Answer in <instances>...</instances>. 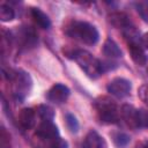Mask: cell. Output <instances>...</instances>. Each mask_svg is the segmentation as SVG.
Returning a JSON list of instances; mask_svg holds the SVG:
<instances>
[{
    "instance_id": "52a82bcc",
    "label": "cell",
    "mask_w": 148,
    "mask_h": 148,
    "mask_svg": "<svg viewBox=\"0 0 148 148\" xmlns=\"http://www.w3.org/2000/svg\"><path fill=\"white\" fill-rule=\"evenodd\" d=\"M16 37H17V40L20 43V47L25 49V50L35 47L37 45V43H38L36 34L30 28H22V29H20V31H18Z\"/></svg>"
},
{
    "instance_id": "277c9868",
    "label": "cell",
    "mask_w": 148,
    "mask_h": 148,
    "mask_svg": "<svg viewBox=\"0 0 148 148\" xmlns=\"http://www.w3.org/2000/svg\"><path fill=\"white\" fill-rule=\"evenodd\" d=\"M12 82H13V94L15 98L18 101H23L29 95L32 88V79L30 74L22 69H18L15 72Z\"/></svg>"
},
{
    "instance_id": "44dd1931",
    "label": "cell",
    "mask_w": 148,
    "mask_h": 148,
    "mask_svg": "<svg viewBox=\"0 0 148 148\" xmlns=\"http://www.w3.org/2000/svg\"><path fill=\"white\" fill-rule=\"evenodd\" d=\"M135 8L141 16V18L148 22V1H138L135 2Z\"/></svg>"
},
{
    "instance_id": "ac0fdd59",
    "label": "cell",
    "mask_w": 148,
    "mask_h": 148,
    "mask_svg": "<svg viewBox=\"0 0 148 148\" xmlns=\"http://www.w3.org/2000/svg\"><path fill=\"white\" fill-rule=\"evenodd\" d=\"M135 124H136V128L148 127V111L147 110H145V109H136Z\"/></svg>"
},
{
    "instance_id": "8992f818",
    "label": "cell",
    "mask_w": 148,
    "mask_h": 148,
    "mask_svg": "<svg viewBox=\"0 0 148 148\" xmlns=\"http://www.w3.org/2000/svg\"><path fill=\"white\" fill-rule=\"evenodd\" d=\"M69 94H71V90L67 86L62 83H56L46 92V98L54 104H61L67 101V98L69 97Z\"/></svg>"
},
{
    "instance_id": "7c38bea8",
    "label": "cell",
    "mask_w": 148,
    "mask_h": 148,
    "mask_svg": "<svg viewBox=\"0 0 148 148\" xmlns=\"http://www.w3.org/2000/svg\"><path fill=\"white\" fill-rule=\"evenodd\" d=\"M18 123L24 130H30L36 123V112L31 108H24L18 113Z\"/></svg>"
},
{
    "instance_id": "4fadbf2b",
    "label": "cell",
    "mask_w": 148,
    "mask_h": 148,
    "mask_svg": "<svg viewBox=\"0 0 148 148\" xmlns=\"http://www.w3.org/2000/svg\"><path fill=\"white\" fill-rule=\"evenodd\" d=\"M30 14H31V17L34 18L35 23L39 28H42V29H49L51 27V20H50V17L43 10H40L39 8H31Z\"/></svg>"
},
{
    "instance_id": "8fae6325",
    "label": "cell",
    "mask_w": 148,
    "mask_h": 148,
    "mask_svg": "<svg viewBox=\"0 0 148 148\" xmlns=\"http://www.w3.org/2000/svg\"><path fill=\"white\" fill-rule=\"evenodd\" d=\"M128 51H130V56L132 58V60L139 65V66H145L147 64V56L145 53L143 47L141 46L140 43H133V44H128Z\"/></svg>"
},
{
    "instance_id": "9c48e42d",
    "label": "cell",
    "mask_w": 148,
    "mask_h": 148,
    "mask_svg": "<svg viewBox=\"0 0 148 148\" xmlns=\"http://www.w3.org/2000/svg\"><path fill=\"white\" fill-rule=\"evenodd\" d=\"M83 148H108V143L96 131H90L84 138Z\"/></svg>"
},
{
    "instance_id": "5bb4252c",
    "label": "cell",
    "mask_w": 148,
    "mask_h": 148,
    "mask_svg": "<svg viewBox=\"0 0 148 148\" xmlns=\"http://www.w3.org/2000/svg\"><path fill=\"white\" fill-rule=\"evenodd\" d=\"M103 54L109 58H119L123 56V52L113 39L108 38L103 44Z\"/></svg>"
},
{
    "instance_id": "cb8c5ba5",
    "label": "cell",
    "mask_w": 148,
    "mask_h": 148,
    "mask_svg": "<svg viewBox=\"0 0 148 148\" xmlns=\"http://www.w3.org/2000/svg\"><path fill=\"white\" fill-rule=\"evenodd\" d=\"M138 95H139V98L148 106V86L147 84H143L139 88Z\"/></svg>"
},
{
    "instance_id": "e0dca14e",
    "label": "cell",
    "mask_w": 148,
    "mask_h": 148,
    "mask_svg": "<svg viewBox=\"0 0 148 148\" xmlns=\"http://www.w3.org/2000/svg\"><path fill=\"white\" fill-rule=\"evenodd\" d=\"M15 17V10L6 3H2L0 6V20L2 22H10Z\"/></svg>"
},
{
    "instance_id": "d6986e66",
    "label": "cell",
    "mask_w": 148,
    "mask_h": 148,
    "mask_svg": "<svg viewBox=\"0 0 148 148\" xmlns=\"http://www.w3.org/2000/svg\"><path fill=\"white\" fill-rule=\"evenodd\" d=\"M131 138L128 134L124 133V132H118L113 134V142L118 148H124L128 145Z\"/></svg>"
},
{
    "instance_id": "9a60e30c",
    "label": "cell",
    "mask_w": 148,
    "mask_h": 148,
    "mask_svg": "<svg viewBox=\"0 0 148 148\" xmlns=\"http://www.w3.org/2000/svg\"><path fill=\"white\" fill-rule=\"evenodd\" d=\"M121 117L125 120V123L131 127V128H136V124H135V113H136V109L130 104H125L121 108Z\"/></svg>"
},
{
    "instance_id": "30bf717a",
    "label": "cell",
    "mask_w": 148,
    "mask_h": 148,
    "mask_svg": "<svg viewBox=\"0 0 148 148\" xmlns=\"http://www.w3.org/2000/svg\"><path fill=\"white\" fill-rule=\"evenodd\" d=\"M108 21H109V23L112 27H114L117 29H123L124 30L125 28H127V27L131 25L130 17L124 12H114V13L109 14Z\"/></svg>"
},
{
    "instance_id": "d4e9b609",
    "label": "cell",
    "mask_w": 148,
    "mask_h": 148,
    "mask_svg": "<svg viewBox=\"0 0 148 148\" xmlns=\"http://www.w3.org/2000/svg\"><path fill=\"white\" fill-rule=\"evenodd\" d=\"M140 44H141V46H142L143 49L148 50V32H146V34H143V35L141 36V38H140Z\"/></svg>"
},
{
    "instance_id": "5b68a950",
    "label": "cell",
    "mask_w": 148,
    "mask_h": 148,
    "mask_svg": "<svg viewBox=\"0 0 148 148\" xmlns=\"http://www.w3.org/2000/svg\"><path fill=\"white\" fill-rule=\"evenodd\" d=\"M131 89H132L131 81H128L127 79H124V77H114L106 86L108 92H110L111 95H113L118 98L126 97L130 94Z\"/></svg>"
},
{
    "instance_id": "2e32d148",
    "label": "cell",
    "mask_w": 148,
    "mask_h": 148,
    "mask_svg": "<svg viewBox=\"0 0 148 148\" xmlns=\"http://www.w3.org/2000/svg\"><path fill=\"white\" fill-rule=\"evenodd\" d=\"M37 113L42 121H53L54 119V111L51 106L46 104H42L37 108Z\"/></svg>"
},
{
    "instance_id": "603a6c76",
    "label": "cell",
    "mask_w": 148,
    "mask_h": 148,
    "mask_svg": "<svg viewBox=\"0 0 148 148\" xmlns=\"http://www.w3.org/2000/svg\"><path fill=\"white\" fill-rule=\"evenodd\" d=\"M50 146L51 148H68V143L66 140L61 139V138H56L53 140L50 141Z\"/></svg>"
},
{
    "instance_id": "3957f363",
    "label": "cell",
    "mask_w": 148,
    "mask_h": 148,
    "mask_svg": "<svg viewBox=\"0 0 148 148\" xmlns=\"http://www.w3.org/2000/svg\"><path fill=\"white\" fill-rule=\"evenodd\" d=\"M95 109L97 117L103 124H116L119 120L117 104L106 96H101L95 99Z\"/></svg>"
},
{
    "instance_id": "7402d4cb",
    "label": "cell",
    "mask_w": 148,
    "mask_h": 148,
    "mask_svg": "<svg viewBox=\"0 0 148 148\" xmlns=\"http://www.w3.org/2000/svg\"><path fill=\"white\" fill-rule=\"evenodd\" d=\"M0 146L1 148H10V135L3 127L0 133Z\"/></svg>"
},
{
    "instance_id": "ba28073f",
    "label": "cell",
    "mask_w": 148,
    "mask_h": 148,
    "mask_svg": "<svg viewBox=\"0 0 148 148\" xmlns=\"http://www.w3.org/2000/svg\"><path fill=\"white\" fill-rule=\"evenodd\" d=\"M36 134L42 139L51 141L59 136V131L53 121H42L36 130Z\"/></svg>"
},
{
    "instance_id": "484cf974",
    "label": "cell",
    "mask_w": 148,
    "mask_h": 148,
    "mask_svg": "<svg viewBox=\"0 0 148 148\" xmlns=\"http://www.w3.org/2000/svg\"><path fill=\"white\" fill-rule=\"evenodd\" d=\"M141 147H142V148H148V141H146L143 145H141Z\"/></svg>"
},
{
    "instance_id": "ffe728a7",
    "label": "cell",
    "mask_w": 148,
    "mask_h": 148,
    "mask_svg": "<svg viewBox=\"0 0 148 148\" xmlns=\"http://www.w3.org/2000/svg\"><path fill=\"white\" fill-rule=\"evenodd\" d=\"M65 119H66V124H67L68 130H69L72 133H76V132L79 131V127H80L76 117H75L73 113H67L66 117H65Z\"/></svg>"
},
{
    "instance_id": "6da1fadb",
    "label": "cell",
    "mask_w": 148,
    "mask_h": 148,
    "mask_svg": "<svg viewBox=\"0 0 148 148\" xmlns=\"http://www.w3.org/2000/svg\"><path fill=\"white\" fill-rule=\"evenodd\" d=\"M66 57L75 60L77 65L81 67V69L91 79H97L103 73L102 61H99L97 58H95L90 52L86 50H71L65 51Z\"/></svg>"
},
{
    "instance_id": "7a4b0ae2",
    "label": "cell",
    "mask_w": 148,
    "mask_h": 148,
    "mask_svg": "<svg viewBox=\"0 0 148 148\" xmlns=\"http://www.w3.org/2000/svg\"><path fill=\"white\" fill-rule=\"evenodd\" d=\"M66 34L87 45H94L99 39L97 28L86 21H73L66 28Z\"/></svg>"
}]
</instances>
